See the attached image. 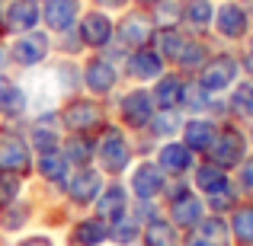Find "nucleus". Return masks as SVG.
<instances>
[{"label":"nucleus","instance_id":"f257e3e1","mask_svg":"<svg viewBox=\"0 0 253 246\" xmlns=\"http://www.w3.org/2000/svg\"><path fill=\"white\" fill-rule=\"evenodd\" d=\"M138 154H135V141L122 125L109 122L103 131L96 135V170L106 179H125V173L135 166Z\"/></svg>","mask_w":253,"mask_h":246},{"label":"nucleus","instance_id":"f03ea898","mask_svg":"<svg viewBox=\"0 0 253 246\" xmlns=\"http://www.w3.org/2000/svg\"><path fill=\"white\" fill-rule=\"evenodd\" d=\"M58 118H61L64 135H99L112 122V109L106 99L77 93L58 105Z\"/></svg>","mask_w":253,"mask_h":246},{"label":"nucleus","instance_id":"7ed1b4c3","mask_svg":"<svg viewBox=\"0 0 253 246\" xmlns=\"http://www.w3.org/2000/svg\"><path fill=\"white\" fill-rule=\"evenodd\" d=\"M109 109H112V122L116 125H122L128 135H141L151 125L157 105H154V96H151V86L125 83L122 90L109 99Z\"/></svg>","mask_w":253,"mask_h":246},{"label":"nucleus","instance_id":"20e7f679","mask_svg":"<svg viewBox=\"0 0 253 246\" xmlns=\"http://www.w3.org/2000/svg\"><path fill=\"white\" fill-rule=\"evenodd\" d=\"M161 205H164V214L170 217V224L179 230V234H189V230L196 227L205 214H209L205 198L192 189L189 179H170L167 192H164V198H161Z\"/></svg>","mask_w":253,"mask_h":246},{"label":"nucleus","instance_id":"39448f33","mask_svg":"<svg viewBox=\"0 0 253 246\" xmlns=\"http://www.w3.org/2000/svg\"><path fill=\"white\" fill-rule=\"evenodd\" d=\"M253 32V10L244 0H218L211 38L224 48H241Z\"/></svg>","mask_w":253,"mask_h":246},{"label":"nucleus","instance_id":"423d86ee","mask_svg":"<svg viewBox=\"0 0 253 246\" xmlns=\"http://www.w3.org/2000/svg\"><path fill=\"white\" fill-rule=\"evenodd\" d=\"M81 70H84V93L86 96H96V99H106V103H109V99L125 86L122 64L112 61L106 51L84 55L81 58Z\"/></svg>","mask_w":253,"mask_h":246},{"label":"nucleus","instance_id":"0eeeda50","mask_svg":"<svg viewBox=\"0 0 253 246\" xmlns=\"http://www.w3.org/2000/svg\"><path fill=\"white\" fill-rule=\"evenodd\" d=\"M202 90H209L211 96H224L237 80H244V70H241V51L237 48H224L218 45L215 55L202 64L196 77H192Z\"/></svg>","mask_w":253,"mask_h":246},{"label":"nucleus","instance_id":"6e6552de","mask_svg":"<svg viewBox=\"0 0 253 246\" xmlns=\"http://www.w3.org/2000/svg\"><path fill=\"white\" fill-rule=\"evenodd\" d=\"M10 45V61H13V74H32V70H42L45 64L55 58V45H51V35L45 29H32L23 32V35L6 38Z\"/></svg>","mask_w":253,"mask_h":246},{"label":"nucleus","instance_id":"1a4fd4ad","mask_svg":"<svg viewBox=\"0 0 253 246\" xmlns=\"http://www.w3.org/2000/svg\"><path fill=\"white\" fill-rule=\"evenodd\" d=\"M250 157V144H247V128H244L241 122H231V118H224L221 125H218V135L215 141H211L209 154H205V160L218 163L221 170L234 173L237 166Z\"/></svg>","mask_w":253,"mask_h":246},{"label":"nucleus","instance_id":"9d476101","mask_svg":"<svg viewBox=\"0 0 253 246\" xmlns=\"http://www.w3.org/2000/svg\"><path fill=\"white\" fill-rule=\"evenodd\" d=\"M32 163H36V154L23 135V125L0 122V173H19L32 179Z\"/></svg>","mask_w":253,"mask_h":246},{"label":"nucleus","instance_id":"9b49d317","mask_svg":"<svg viewBox=\"0 0 253 246\" xmlns=\"http://www.w3.org/2000/svg\"><path fill=\"white\" fill-rule=\"evenodd\" d=\"M39 211H42V198H39V192L32 185L23 198H16L13 205L0 208V246L29 234L32 224H39Z\"/></svg>","mask_w":253,"mask_h":246},{"label":"nucleus","instance_id":"f8f14e48","mask_svg":"<svg viewBox=\"0 0 253 246\" xmlns=\"http://www.w3.org/2000/svg\"><path fill=\"white\" fill-rule=\"evenodd\" d=\"M71 170H74V166L68 163V157H64L61 150H55V154H39L36 163H32V189L42 198H61L64 185H68V179H71Z\"/></svg>","mask_w":253,"mask_h":246},{"label":"nucleus","instance_id":"ddd939ff","mask_svg":"<svg viewBox=\"0 0 253 246\" xmlns=\"http://www.w3.org/2000/svg\"><path fill=\"white\" fill-rule=\"evenodd\" d=\"M167 173L154 163V157H138L135 166L125 173V185L131 192V202H161L167 192Z\"/></svg>","mask_w":253,"mask_h":246},{"label":"nucleus","instance_id":"4468645a","mask_svg":"<svg viewBox=\"0 0 253 246\" xmlns=\"http://www.w3.org/2000/svg\"><path fill=\"white\" fill-rule=\"evenodd\" d=\"M154 19H151V10H141V6H128L116 16V45L122 51H135L144 48V45L154 42Z\"/></svg>","mask_w":253,"mask_h":246},{"label":"nucleus","instance_id":"2eb2a0df","mask_svg":"<svg viewBox=\"0 0 253 246\" xmlns=\"http://www.w3.org/2000/svg\"><path fill=\"white\" fill-rule=\"evenodd\" d=\"M103 185H106V176L96 166H77V170H71V179H68V185H64L61 198L71 205L74 214H84V211H93Z\"/></svg>","mask_w":253,"mask_h":246},{"label":"nucleus","instance_id":"dca6fc26","mask_svg":"<svg viewBox=\"0 0 253 246\" xmlns=\"http://www.w3.org/2000/svg\"><path fill=\"white\" fill-rule=\"evenodd\" d=\"M23 135L29 141L32 154H55L61 150V141H64V128H61V118H58V109H48V112H36L23 122Z\"/></svg>","mask_w":253,"mask_h":246},{"label":"nucleus","instance_id":"f3484780","mask_svg":"<svg viewBox=\"0 0 253 246\" xmlns=\"http://www.w3.org/2000/svg\"><path fill=\"white\" fill-rule=\"evenodd\" d=\"M77 35H81L86 55H93V51H106L112 42H116V16L106 10H99V6H84L81 19H77Z\"/></svg>","mask_w":253,"mask_h":246},{"label":"nucleus","instance_id":"a211bd4d","mask_svg":"<svg viewBox=\"0 0 253 246\" xmlns=\"http://www.w3.org/2000/svg\"><path fill=\"white\" fill-rule=\"evenodd\" d=\"M167 68L170 64L157 55L154 45H144V48H135L122 58V80L135 86H151Z\"/></svg>","mask_w":253,"mask_h":246},{"label":"nucleus","instance_id":"6ab92c4d","mask_svg":"<svg viewBox=\"0 0 253 246\" xmlns=\"http://www.w3.org/2000/svg\"><path fill=\"white\" fill-rule=\"evenodd\" d=\"M61 246H109V224L93 211L74 214V221L61 230Z\"/></svg>","mask_w":253,"mask_h":246},{"label":"nucleus","instance_id":"aec40b11","mask_svg":"<svg viewBox=\"0 0 253 246\" xmlns=\"http://www.w3.org/2000/svg\"><path fill=\"white\" fill-rule=\"evenodd\" d=\"M0 19H3L6 38L42 29V3L39 0H6V3H0Z\"/></svg>","mask_w":253,"mask_h":246},{"label":"nucleus","instance_id":"412c9836","mask_svg":"<svg viewBox=\"0 0 253 246\" xmlns=\"http://www.w3.org/2000/svg\"><path fill=\"white\" fill-rule=\"evenodd\" d=\"M154 163L167 173V179H189V173H192V166L199 163V157L192 154L179 138H173V141H161V144H157Z\"/></svg>","mask_w":253,"mask_h":246},{"label":"nucleus","instance_id":"4be33fe9","mask_svg":"<svg viewBox=\"0 0 253 246\" xmlns=\"http://www.w3.org/2000/svg\"><path fill=\"white\" fill-rule=\"evenodd\" d=\"M45 70H48L51 77V86H55L58 99H71L77 96V93H84V70H81V61L77 58H51L48 64H45Z\"/></svg>","mask_w":253,"mask_h":246},{"label":"nucleus","instance_id":"5701e85b","mask_svg":"<svg viewBox=\"0 0 253 246\" xmlns=\"http://www.w3.org/2000/svg\"><path fill=\"white\" fill-rule=\"evenodd\" d=\"M128 211H131V192L125 185V179H106L103 192H99L96 205H93V214L103 217L106 224H112Z\"/></svg>","mask_w":253,"mask_h":246},{"label":"nucleus","instance_id":"b1692460","mask_svg":"<svg viewBox=\"0 0 253 246\" xmlns=\"http://www.w3.org/2000/svg\"><path fill=\"white\" fill-rule=\"evenodd\" d=\"M84 6H86L84 0H48V3H42V29L48 35H61V32L77 29Z\"/></svg>","mask_w":253,"mask_h":246},{"label":"nucleus","instance_id":"393cba45","mask_svg":"<svg viewBox=\"0 0 253 246\" xmlns=\"http://www.w3.org/2000/svg\"><path fill=\"white\" fill-rule=\"evenodd\" d=\"M218 125L221 122L211 118V115H186L183 128H179V141L196 157H205L209 147H211V141H215V135H218Z\"/></svg>","mask_w":253,"mask_h":246},{"label":"nucleus","instance_id":"a878e982","mask_svg":"<svg viewBox=\"0 0 253 246\" xmlns=\"http://www.w3.org/2000/svg\"><path fill=\"white\" fill-rule=\"evenodd\" d=\"M186 86H189V77L179 74V70H173V68H167L154 83H151L154 105H157V109H176V112H183Z\"/></svg>","mask_w":253,"mask_h":246},{"label":"nucleus","instance_id":"bb28decb","mask_svg":"<svg viewBox=\"0 0 253 246\" xmlns=\"http://www.w3.org/2000/svg\"><path fill=\"white\" fill-rule=\"evenodd\" d=\"M183 246H234L231 240L228 217L221 214H205L189 234H183Z\"/></svg>","mask_w":253,"mask_h":246},{"label":"nucleus","instance_id":"cd10ccee","mask_svg":"<svg viewBox=\"0 0 253 246\" xmlns=\"http://www.w3.org/2000/svg\"><path fill=\"white\" fill-rule=\"evenodd\" d=\"M215 48H218V42L211 35H189L183 51H179V58L173 61V70H179L186 77H196L202 70V64L215 55Z\"/></svg>","mask_w":253,"mask_h":246},{"label":"nucleus","instance_id":"c85d7f7f","mask_svg":"<svg viewBox=\"0 0 253 246\" xmlns=\"http://www.w3.org/2000/svg\"><path fill=\"white\" fill-rule=\"evenodd\" d=\"M189 182H192V189H196L202 198H209V195H215V192L228 189V185L234 182V173H228V170H221L218 163L199 157V163L192 166V173H189Z\"/></svg>","mask_w":253,"mask_h":246},{"label":"nucleus","instance_id":"c756f323","mask_svg":"<svg viewBox=\"0 0 253 246\" xmlns=\"http://www.w3.org/2000/svg\"><path fill=\"white\" fill-rule=\"evenodd\" d=\"M215 0H183V29L189 35H211Z\"/></svg>","mask_w":253,"mask_h":246},{"label":"nucleus","instance_id":"7c9ffc66","mask_svg":"<svg viewBox=\"0 0 253 246\" xmlns=\"http://www.w3.org/2000/svg\"><path fill=\"white\" fill-rule=\"evenodd\" d=\"M224 103H228V118L231 122H241V125L253 122V80H247V77L237 80L228 93H224Z\"/></svg>","mask_w":253,"mask_h":246},{"label":"nucleus","instance_id":"2f4dec72","mask_svg":"<svg viewBox=\"0 0 253 246\" xmlns=\"http://www.w3.org/2000/svg\"><path fill=\"white\" fill-rule=\"evenodd\" d=\"M61 154L74 166H93L96 163V135H64Z\"/></svg>","mask_w":253,"mask_h":246},{"label":"nucleus","instance_id":"473e14b6","mask_svg":"<svg viewBox=\"0 0 253 246\" xmlns=\"http://www.w3.org/2000/svg\"><path fill=\"white\" fill-rule=\"evenodd\" d=\"M183 112H176V109H157L154 112V118H151V125L144 128V135L151 138L154 144H161V141H173V138H179V128H183Z\"/></svg>","mask_w":253,"mask_h":246},{"label":"nucleus","instance_id":"72a5a7b5","mask_svg":"<svg viewBox=\"0 0 253 246\" xmlns=\"http://www.w3.org/2000/svg\"><path fill=\"white\" fill-rule=\"evenodd\" d=\"M183 243V234L170 224L167 214H157L154 221H148L141 227V243L138 246H176Z\"/></svg>","mask_w":253,"mask_h":246},{"label":"nucleus","instance_id":"f704fd0d","mask_svg":"<svg viewBox=\"0 0 253 246\" xmlns=\"http://www.w3.org/2000/svg\"><path fill=\"white\" fill-rule=\"evenodd\" d=\"M228 227H231L234 246H253V198H244V202L231 211Z\"/></svg>","mask_w":253,"mask_h":246},{"label":"nucleus","instance_id":"c9c22d12","mask_svg":"<svg viewBox=\"0 0 253 246\" xmlns=\"http://www.w3.org/2000/svg\"><path fill=\"white\" fill-rule=\"evenodd\" d=\"M186 38H189V32L183 29V26H176V29H157L154 32V48H157V55L164 58V61L173 68V61L179 58V51H183V45H186Z\"/></svg>","mask_w":253,"mask_h":246},{"label":"nucleus","instance_id":"e433bc0d","mask_svg":"<svg viewBox=\"0 0 253 246\" xmlns=\"http://www.w3.org/2000/svg\"><path fill=\"white\" fill-rule=\"evenodd\" d=\"M141 227L144 224L138 221L135 214H122L119 221L109 224V246H138L141 243Z\"/></svg>","mask_w":253,"mask_h":246},{"label":"nucleus","instance_id":"4c0bfd02","mask_svg":"<svg viewBox=\"0 0 253 246\" xmlns=\"http://www.w3.org/2000/svg\"><path fill=\"white\" fill-rule=\"evenodd\" d=\"M151 19L157 29H176L183 26V0H161L151 6Z\"/></svg>","mask_w":253,"mask_h":246},{"label":"nucleus","instance_id":"58836bf2","mask_svg":"<svg viewBox=\"0 0 253 246\" xmlns=\"http://www.w3.org/2000/svg\"><path fill=\"white\" fill-rule=\"evenodd\" d=\"M241 202H244L241 189H237V185L231 182L228 189H221V192H215V195L205 198V208H209V214H221V217H228V214H231V211H234Z\"/></svg>","mask_w":253,"mask_h":246},{"label":"nucleus","instance_id":"ea45409f","mask_svg":"<svg viewBox=\"0 0 253 246\" xmlns=\"http://www.w3.org/2000/svg\"><path fill=\"white\" fill-rule=\"evenodd\" d=\"M29 185H32V179L19 176V173H0V208L13 205L16 198H23L29 192Z\"/></svg>","mask_w":253,"mask_h":246},{"label":"nucleus","instance_id":"a19ab883","mask_svg":"<svg viewBox=\"0 0 253 246\" xmlns=\"http://www.w3.org/2000/svg\"><path fill=\"white\" fill-rule=\"evenodd\" d=\"M51 45H55V55L58 58H81L86 55V48H84V42H81V35H77V29H71V32H61V35H51Z\"/></svg>","mask_w":253,"mask_h":246},{"label":"nucleus","instance_id":"79ce46f5","mask_svg":"<svg viewBox=\"0 0 253 246\" xmlns=\"http://www.w3.org/2000/svg\"><path fill=\"white\" fill-rule=\"evenodd\" d=\"M234 185L241 189L244 198H253V154L234 170Z\"/></svg>","mask_w":253,"mask_h":246},{"label":"nucleus","instance_id":"37998d69","mask_svg":"<svg viewBox=\"0 0 253 246\" xmlns=\"http://www.w3.org/2000/svg\"><path fill=\"white\" fill-rule=\"evenodd\" d=\"M6 246H61L55 240V237L48 234V230H29V234L16 237V240H10Z\"/></svg>","mask_w":253,"mask_h":246},{"label":"nucleus","instance_id":"c03bdc74","mask_svg":"<svg viewBox=\"0 0 253 246\" xmlns=\"http://www.w3.org/2000/svg\"><path fill=\"white\" fill-rule=\"evenodd\" d=\"M131 214L141 224H148V221H154L157 214H164V205L161 202H131Z\"/></svg>","mask_w":253,"mask_h":246},{"label":"nucleus","instance_id":"a18cd8bd","mask_svg":"<svg viewBox=\"0 0 253 246\" xmlns=\"http://www.w3.org/2000/svg\"><path fill=\"white\" fill-rule=\"evenodd\" d=\"M90 6H99V10L119 16L122 10H128V6H131V0H90Z\"/></svg>","mask_w":253,"mask_h":246},{"label":"nucleus","instance_id":"49530a36","mask_svg":"<svg viewBox=\"0 0 253 246\" xmlns=\"http://www.w3.org/2000/svg\"><path fill=\"white\" fill-rule=\"evenodd\" d=\"M0 74H13V61H10V45H6V38H0Z\"/></svg>","mask_w":253,"mask_h":246},{"label":"nucleus","instance_id":"de8ad7c7","mask_svg":"<svg viewBox=\"0 0 253 246\" xmlns=\"http://www.w3.org/2000/svg\"><path fill=\"white\" fill-rule=\"evenodd\" d=\"M154 3H161V0H131V6H141V10H151Z\"/></svg>","mask_w":253,"mask_h":246},{"label":"nucleus","instance_id":"09e8293b","mask_svg":"<svg viewBox=\"0 0 253 246\" xmlns=\"http://www.w3.org/2000/svg\"><path fill=\"white\" fill-rule=\"evenodd\" d=\"M244 128H247V144H250V154H253V122H247Z\"/></svg>","mask_w":253,"mask_h":246},{"label":"nucleus","instance_id":"8fccbe9b","mask_svg":"<svg viewBox=\"0 0 253 246\" xmlns=\"http://www.w3.org/2000/svg\"><path fill=\"white\" fill-rule=\"evenodd\" d=\"M0 38H6V35H3V19H0Z\"/></svg>","mask_w":253,"mask_h":246},{"label":"nucleus","instance_id":"3c124183","mask_svg":"<svg viewBox=\"0 0 253 246\" xmlns=\"http://www.w3.org/2000/svg\"><path fill=\"white\" fill-rule=\"evenodd\" d=\"M39 3H48V0H39Z\"/></svg>","mask_w":253,"mask_h":246},{"label":"nucleus","instance_id":"603ef678","mask_svg":"<svg viewBox=\"0 0 253 246\" xmlns=\"http://www.w3.org/2000/svg\"><path fill=\"white\" fill-rule=\"evenodd\" d=\"M84 3H90V0H84Z\"/></svg>","mask_w":253,"mask_h":246},{"label":"nucleus","instance_id":"864d4df0","mask_svg":"<svg viewBox=\"0 0 253 246\" xmlns=\"http://www.w3.org/2000/svg\"><path fill=\"white\" fill-rule=\"evenodd\" d=\"M0 3H6V0H0Z\"/></svg>","mask_w":253,"mask_h":246},{"label":"nucleus","instance_id":"5fc2aeb1","mask_svg":"<svg viewBox=\"0 0 253 246\" xmlns=\"http://www.w3.org/2000/svg\"><path fill=\"white\" fill-rule=\"evenodd\" d=\"M176 246H183V243H176Z\"/></svg>","mask_w":253,"mask_h":246},{"label":"nucleus","instance_id":"6e6d98bb","mask_svg":"<svg viewBox=\"0 0 253 246\" xmlns=\"http://www.w3.org/2000/svg\"><path fill=\"white\" fill-rule=\"evenodd\" d=\"M215 3H218V0H215Z\"/></svg>","mask_w":253,"mask_h":246},{"label":"nucleus","instance_id":"4d7b16f0","mask_svg":"<svg viewBox=\"0 0 253 246\" xmlns=\"http://www.w3.org/2000/svg\"><path fill=\"white\" fill-rule=\"evenodd\" d=\"M250 10H253V6H250Z\"/></svg>","mask_w":253,"mask_h":246}]
</instances>
